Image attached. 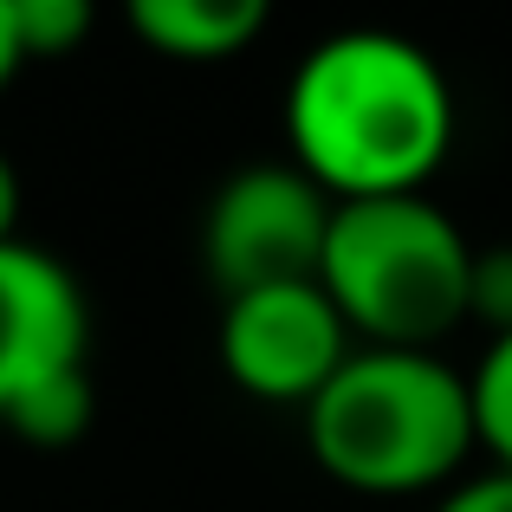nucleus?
I'll return each mask as SVG.
<instances>
[{"label":"nucleus","mask_w":512,"mask_h":512,"mask_svg":"<svg viewBox=\"0 0 512 512\" xmlns=\"http://www.w3.org/2000/svg\"><path fill=\"white\" fill-rule=\"evenodd\" d=\"M338 201L312 182L292 156L234 169L201 208V273L221 299L260 286H299L318 279Z\"/></svg>","instance_id":"nucleus-4"},{"label":"nucleus","mask_w":512,"mask_h":512,"mask_svg":"<svg viewBox=\"0 0 512 512\" xmlns=\"http://www.w3.org/2000/svg\"><path fill=\"white\" fill-rule=\"evenodd\" d=\"M98 415V389H91V370H65L52 383H39L33 396H20L7 409V428L33 448H72L78 435Z\"/></svg>","instance_id":"nucleus-8"},{"label":"nucleus","mask_w":512,"mask_h":512,"mask_svg":"<svg viewBox=\"0 0 512 512\" xmlns=\"http://www.w3.org/2000/svg\"><path fill=\"white\" fill-rule=\"evenodd\" d=\"M467 318L506 338L512 331V240H493V247L474 253V292H467Z\"/></svg>","instance_id":"nucleus-11"},{"label":"nucleus","mask_w":512,"mask_h":512,"mask_svg":"<svg viewBox=\"0 0 512 512\" xmlns=\"http://www.w3.org/2000/svg\"><path fill=\"white\" fill-rule=\"evenodd\" d=\"M214 350H221V370L247 396L305 409L350 363L357 338L338 318L331 292L318 279H299V286H260L240 299H221Z\"/></svg>","instance_id":"nucleus-5"},{"label":"nucleus","mask_w":512,"mask_h":512,"mask_svg":"<svg viewBox=\"0 0 512 512\" xmlns=\"http://www.w3.org/2000/svg\"><path fill=\"white\" fill-rule=\"evenodd\" d=\"M130 33L175 65H221L240 59L273 26L266 0H130Z\"/></svg>","instance_id":"nucleus-7"},{"label":"nucleus","mask_w":512,"mask_h":512,"mask_svg":"<svg viewBox=\"0 0 512 512\" xmlns=\"http://www.w3.org/2000/svg\"><path fill=\"white\" fill-rule=\"evenodd\" d=\"M26 52H20V33H13V0H0V91L20 78Z\"/></svg>","instance_id":"nucleus-14"},{"label":"nucleus","mask_w":512,"mask_h":512,"mask_svg":"<svg viewBox=\"0 0 512 512\" xmlns=\"http://www.w3.org/2000/svg\"><path fill=\"white\" fill-rule=\"evenodd\" d=\"M13 33H20L26 65L65 59L98 33V7L91 0H13Z\"/></svg>","instance_id":"nucleus-10"},{"label":"nucleus","mask_w":512,"mask_h":512,"mask_svg":"<svg viewBox=\"0 0 512 512\" xmlns=\"http://www.w3.org/2000/svg\"><path fill=\"white\" fill-rule=\"evenodd\" d=\"M305 448L350 493H448L480 454L474 376L441 350L357 344L344 370L305 402Z\"/></svg>","instance_id":"nucleus-2"},{"label":"nucleus","mask_w":512,"mask_h":512,"mask_svg":"<svg viewBox=\"0 0 512 512\" xmlns=\"http://www.w3.org/2000/svg\"><path fill=\"white\" fill-rule=\"evenodd\" d=\"M435 512H512V467H474L435 500Z\"/></svg>","instance_id":"nucleus-12"},{"label":"nucleus","mask_w":512,"mask_h":512,"mask_svg":"<svg viewBox=\"0 0 512 512\" xmlns=\"http://www.w3.org/2000/svg\"><path fill=\"white\" fill-rule=\"evenodd\" d=\"M474 253L480 247L435 195L338 201L318 286L357 344L435 350L454 325H467Z\"/></svg>","instance_id":"nucleus-3"},{"label":"nucleus","mask_w":512,"mask_h":512,"mask_svg":"<svg viewBox=\"0 0 512 512\" xmlns=\"http://www.w3.org/2000/svg\"><path fill=\"white\" fill-rule=\"evenodd\" d=\"M474 428H480V454L487 467H512V331L487 338L474 370Z\"/></svg>","instance_id":"nucleus-9"},{"label":"nucleus","mask_w":512,"mask_h":512,"mask_svg":"<svg viewBox=\"0 0 512 512\" xmlns=\"http://www.w3.org/2000/svg\"><path fill=\"white\" fill-rule=\"evenodd\" d=\"M0 240H20V169L0 150Z\"/></svg>","instance_id":"nucleus-13"},{"label":"nucleus","mask_w":512,"mask_h":512,"mask_svg":"<svg viewBox=\"0 0 512 512\" xmlns=\"http://www.w3.org/2000/svg\"><path fill=\"white\" fill-rule=\"evenodd\" d=\"M65 370H91V305L78 273L33 240H0V422Z\"/></svg>","instance_id":"nucleus-6"},{"label":"nucleus","mask_w":512,"mask_h":512,"mask_svg":"<svg viewBox=\"0 0 512 512\" xmlns=\"http://www.w3.org/2000/svg\"><path fill=\"white\" fill-rule=\"evenodd\" d=\"M454 150L441 59L389 26H344L305 46L286 78V156L331 201L428 195Z\"/></svg>","instance_id":"nucleus-1"}]
</instances>
